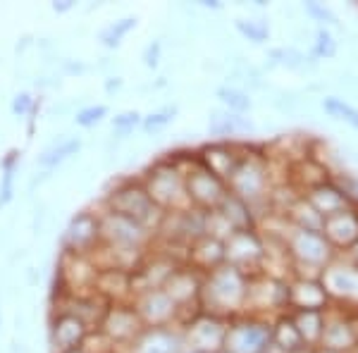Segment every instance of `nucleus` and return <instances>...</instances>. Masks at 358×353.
Listing matches in <instances>:
<instances>
[{
	"mask_svg": "<svg viewBox=\"0 0 358 353\" xmlns=\"http://www.w3.org/2000/svg\"><path fill=\"white\" fill-rule=\"evenodd\" d=\"M248 282H251V275L234 268V265L224 263L220 268L210 270L208 275H203V282H201V310L224 317V320L244 315Z\"/></svg>",
	"mask_w": 358,
	"mask_h": 353,
	"instance_id": "nucleus-1",
	"label": "nucleus"
},
{
	"mask_svg": "<svg viewBox=\"0 0 358 353\" xmlns=\"http://www.w3.org/2000/svg\"><path fill=\"white\" fill-rule=\"evenodd\" d=\"M103 208L134 219V222H138L143 229L151 231V234H158L165 217V212L146 194L141 179H122V182H117L113 191H108Z\"/></svg>",
	"mask_w": 358,
	"mask_h": 353,
	"instance_id": "nucleus-2",
	"label": "nucleus"
},
{
	"mask_svg": "<svg viewBox=\"0 0 358 353\" xmlns=\"http://www.w3.org/2000/svg\"><path fill=\"white\" fill-rule=\"evenodd\" d=\"M138 179H141L146 194L151 196V201L163 212L192 208L187 199V187H184V167L177 158H167L151 165V170Z\"/></svg>",
	"mask_w": 358,
	"mask_h": 353,
	"instance_id": "nucleus-3",
	"label": "nucleus"
},
{
	"mask_svg": "<svg viewBox=\"0 0 358 353\" xmlns=\"http://www.w3.org/2000/svg\"><path fill=\"white\" fill-rule=\"evenodd\" d=\"M229 194L239 196L244 203L253 208L258 217V206L273 199V177H270V165L265 155L248 153L244 148V158L236 165L234 175L227 179Z\"/></svg>",
	"mask_w": 358,
	"mask_h": 353,
	"instance_id": "nucleus-4",
	"label": "nucleus"
},
{
	"mask_svg": "<svg viewBox=\"0 0 358 353\" xmlns=\"http://www.w3.org/2000/svg\"><path fill=\"white\" fill-rule=\"evenodd\" d=\"M287 258L292 268L313 270V275L320 277V272L337 258V251L330 246V241L322 236V231H308L292 227L287 222V234L282 236Z\"/></svg>",
	"mask_w": 358,
	"mask_h": 353,
	"instance_id": "nucleus-5",
	"label": "nucleus"
},
{
	"mask_svg": "<svg viewBox=\"0 0 358 353\" xmlns=\"http://www.w3.org/2000/svg\"><path fill=\"white\" fill-rule=\"evenodd\" d=\"M273 312H277V317L289 312V280L256 272V275H251V282H248L244 315H258L273 320L270 317Z\"/></svg>",
	"mask_w": 358,
	"mask_h": 353,
	"instance_id": "nucleus-6",
	"label": "nucleus"
},
{
	"mask_svg": "<svg viewBox=\"0 0 358 353\" xmlns=\"http://www.w3.org/2000/svg\"><path fill=\"white\" fill-rule=\"evenodd\" d=\"M273 346V320L258 315L232 317L224 334V351L229 353H268Z\"/></svg>",
	"mask_w": 358,
	"mask_h": 353,
	"instance_id": "nucleus-7",
	"label": "nucleus"
},
{
	"mask_svg": "<svg viewBox=\"0 0 358 353\" xmlns=\"http://www.w3.org/2000/svg\"><path fill=\"white\" fill-rule=\"evenodd\" d=\"M184 187H187V199L189 206L196 210H217L220 203L224 201V196L229 194L227 182H222L217 175H213L210 170H206L199 163L196 153L192 155L189 165H184Z\"/></svg>",
	"mask_w": 358,
	"mask_h": 353,
	"instance_id": "nucleus-8",
	"label": "nucleus"
},
{
	"mask_svg": "<svg viewBox=\"0 0 358 353\" xmlns=\"http://www.w3.org/2000/svg\"><path fill=\"white\" fill-rule=\"evenodd\" d=\"M98 217H101V244L122 246V248H143V251H148L155 241V234L143 229L134 219L120 215V212L103 208L98 212Z\"/></svg>",
	"mask_w": 358,
	"mask_h": 353,
	"instance_id": "nucleus-9",
	"label": "nucleus"
},
{
	"mask_svg": "<svg viewBox=\"0 0 358 353\" xmlns=\"http://www.w3.org/2000/svg\"><path fill=\"white\" fill-rule=\"evenodd\" d=\"M229 320L210 312H196L189 322H184L182 327V337L184 346L199 351V353H217L224 349V334H227Z\"/></svg>",
	"mask_w": 358,
	"mask_h": 353,
	"instance_id": "nucleus-10",
	"label": "nucleus"
},
{
	"mask_svg": "<svg viewBox=\"0 0 358 353\" xmlns=\"http://www.w3.org/2000/svg\"><path fill=\"white\" fill-rule=\"evenodd\" d=\"M98 246H101V217H98V212H77L69 219L65 236H62V251L67 256L91 258Z\"/></svg>",
	"mask_w": 358,
	"mask_h": 353,
	"instance_id": "nucleus-11",
	"label": "nucleus"
},
{
	"mask_svg": "<svg viewBox=\"0 0 358 353\" xmlns=\"http://www.w3.org/2000/svg\"><path fill=\"white\" fill-rule=\"evenodd\" d=\"M265 260V239L258 234V229L248 231H232L227 241H224V263L234 265V268L256 275L263 268Z\"/></svg>",
	"mask_w": 358,
	"mask_h": 353,
	"instance_id": "nucleus-12",
	"label": "nucleus"
},
{
	"mask_svg": "<svg viewBox=\"0 0 358 353\" xmlns=\"http://www.w3.org/2000/svg\"><path fill=\"white\" fill-rule=\"evenodd\" d=\"M138 320L143 327H179V305L165 289L141 291L131 298Z\"/></svg>",
	"mask_w": 358,
	"mask_h": 353,
	"instance_id": "nucleus-13",
	"label": "nucleus"
},
{
	"mask_svg": "<svg viewBox=\"0 0 358 353\" xmlns=\"http://www.w3.org/2000/svg\"><path fill=\"white\" fill-rule=\"evenodd\" d=\"M98 329L106 334L115 349L122 353L146 327L141 325V320H138L131 303H110V308H108Z\"/></svg>",
	"mask_w": 358,
	"mask_h": 353,
	"instance_id": "nucleus-14",
	"label": "nucleus"
},
{
	"mask_svg": "<svg viewBox=\"0 0 358 353\" xmlns=\"http://www.w3.org/2000/svg\"><path fill=\"white\" fill-rule=\"evenodd\" d=\"M320 346L337 353H354L358 346V320L351 312L330 308L325 312V329H322Z\"/></svg>",
	"mask_w": 358,
	"mask_h": 353,
	"instance_id": "nucleus-15",
	"label": "nucleus"
},
{
	"mask_svg": "<svg viewBox=\"0 0 358 353\" xmlns=\"http://www.w3.org/2000/svg\"><path fill=\"white\" fill-rule=\"evenodd\" d=\"M196 158H199V163L203 165L206 170H210L213 175H217L222 182H227V179L234 175L241 158H244V146L236 141H213L196 150Z\"/></svg>",
	"mask_w": 358,
	"mask_h": 353,
	"instance_id": "nucleus-16",
	"label": "nucleus"
},
{
	"mask_svg": "<svg viewBox=\"0 0 358 353\" xmlns=\"http://www.w3.org/2000/svg\"><path fill=\"white\" fill-rule=\"evenodd\" d=\"M332 301L322 287L320 277L296 275L289 280V312L296 310H330Z\"/></svg>",
	"mask_w": 358,
	"mask_h": 353,
	"instance_id": "nucleus-17",
	"label": "nucleus"
},
{
	"mask_svg": "<svg viewBox=\"0 0 358 353\" xmlns=\"http://www.w3.org/2000/svg\"><path fill=\"white\" fill-rule=\"evenodd\" d=\"M91 329L84 325L82 320H77L74 315L67 312H53L48 327V344L50 353H69L82 349L84 339L89 337Z\"/></svg>",
	"mask_w": 358,
	"mask_h": 353,
	"instance_id": "nucleus-18",
	"label": "nucleus"
},
{
	"mask_svg": "<svg viewBox=\"0 0 358 353\" xmlns=\"http://www.w3.org/2000/svg\"><path fill=\"white\" fill-rule=\"evenodd\" d=\"M201 282H203V275L196 272L194 268H189V265H179V268L172 272V277L167 280V284L163 289L179 305V315L187 308H194V310L201 308L199 305Z\"/></svg>",
	"mask_w": 358,
	"mask_h": 353,
	"instance_id": "nucleus-19",
	"label": "nucleus"
},
{
	"mask_svg": "<svg viewBox=\"0 0 358 353\" xmlns=\"http://www.w3.org/2000/svg\"><path fill=\"white\" fill-rule=\"evenodd\" d=\"M184 337L179 327H146L122 353H179Z\"/></svg>",
	"mask_w": 358,
	"mask_h": 353,
	"instance_id": "nucleus-20",
	"label": "nucleus"
},
{
	"mask_svg": "<svg viewBox=\"0 0 358 353\" xmlns=\"http://www.w3.org/2000/svg\"><path fill=\"white\" fill-rule=\"evenodd\" d=\"M322 236L330 241V246L337 251V256L349 251L358 241V208H346L342 212L325 217Z\"/></svg>",
	"mask_w": 358,
	"mask_h": 353,
	"instance_id": "nucleus-21",
	"label": "nucleus"
},
{
	"mask_svg": "<svg viewBox=\"0 0 358 353\" xmlns=\"http://www.w3.org/2000/svg\"><path fill=\"white\" fill-rule=\"evenodd\" d=\"M301 196L315 208L317 212H320L322 217H330L334 212L346 210V208H358L354 203V199H351V196L339 187V182H334V179H325V182L315 184V187H310L308 191H303Z\"/></svg>",
	"mask_w": 358,
	"mask_h": 353,
	"instance_id": "nucleus-22",
	"label": "nucleus"
},
{
	"mask_svg": "<svg viewBox=\"0 0 358 353\" xmlns=\"http://www.w3.org/2000/svg\"><path fill=\"white\" fill-rule=\"evenodd\" d=\"M187 265L201 275H208L210 270L224 265V241H217L213 236H201L187 251Z\"/></svg>",
	"mask_w": 358,
	"mask_h": 353,
	"instance_id": "nucleus-23",
	"label": "nucleus"
},
{
	"mask_svg": "<svg viewBox=\"0 0 358 353\" xmlns=\"http://www.w3.org/2000/svg\"><path fill=\"white\" fill-rule=\"evenodd\" d=\"M246 131H253V122L246 115H234L222 108L208 115V134L215 136L217 141H232L234 136H241Z\"/></svg>",
	"mask_w": 358,
	"mask_h": 353,
	"instance_id": "nucleus-24",
	"label": "nucleus"
},
{
	"mask_svg": "<svg viewBox=\"0 0 358 353\" xmlns=\"http://www.w3.org/2000/svg\"><path fill=\"white\" fill-rule=\"evenodd\" d=\"M217 212L227 219V224L234 231H248V229L258 227V217H256V212H253V208L244 203V201L234 194L224 196V201L220 203V208H217Z\"/></svg>",
	"mask_w": 358,
	"mask_h": 353,
	"instance_id": "nucleus-25",
	"label": "nucleus"
},
{
	"mask_svg": "<svg viewBox=\"0 0 358 353\" xmlns=\"http://www.w3.org/2000/svg\"><path fill=\"white\" fill-rule=\"evenodd\" d=\"M303 339L299 334L296 325H294L292 312L275 317L273 320V346L270 349L277 353H296L299 349H303Z\"/></svg>",
	"mask_w": 358,
	"mask_h": 353,
	"instance_id": "nucleus-26",
	"label": "nucleus"
},
{
	"mask_svg": "<svg viewBox=\"0 0 358 353\" xmlns=\"http://www.w3.org/2000/svg\"><path fill=\"white\" fill-rule=\"evenodd\" d=\"M79 150H82V138L77 136H67V138H60V141L50 143L48 148L43 150L41 155L36 158V165L41 167L43 172H53L57 170L62 163H67L72 155H77Z\"/></svg>",
	"mask_w": 358,
	"mask_h": 353,
	"instance_id": "nucleus-27",
	"label": "nucleus"
},
{
	"mask_svg": "<svg viewBox=\"0 0 358 353\" xmlns=\"http://www.w3.org/2000/svg\"><path fill=\"white\" fill-rule=\"evenodd\" d=\"M287 222L292 227L299 229H308V231H322V224H325V217L315 210L303 196H296L289 206H287Z\"/></svg>",
	"mask_w": 358,
	"mask_h": 353,
	"instance_id": "nucleus-28",
	"label": "nucleus"
},
{
	"mask_svg": "<svg viewBox=\"0 0 358 353\" xmlns=\"http://www.w3.org/2000/svg\"><path fill=\"white\" fill-rule=\"evenodd\" d=\"M325 312H320V310H296V312H292L294 325H296L299 334H301L306 346H313V349L320 346L322 329H325Z\"/></svg>",
	"mask_w": 358,
	"mask_h": 353,
	"instance_id": "nucleus-29",
	"label": "nucleus"
},
{
	"mask_svg": "<svg viewBox=\"0 0 358 353\" xmlns=\"http://www.w3.org/2000/svg\"><path fill=\"white\" fill-rule=\"evenodd\" d=\"M20 150L13 148L0 163V206H8L15 199V179L20 170Z\"/></svg>",
	"mask_w": 358,
	"mask_h": 353,
	"instance_id": "nucleus-30",
	"label": "nucleus"
},
{
	"mask_svg": "<svg viewBox=\"0 0 358 353\" xmlns=\"http://www.w3.org/2000/svg\"><path fill=\"white\" fill-rule=\"evenodd\" d=\"M136 24H138L136 17H122V20H115V22H110V24H106L101 29L98 41H101V45H106V48H120L124 38L136 29Z\"/></svg>",
	"mask_w": 358,
	"mask_h": 353,
	"instance_id": "nucleus-31",
	"label": "nucleus"
},
{
	"mask_svg": "<svg viewBox=\"0 0 358 353\" xmlns=\"http://www.w3.org/2000/svg\"><path fill=\"white\" fill-rule=\"evenodd\" d=\"M320 106H322V110H325V113L330 115L332 120L349 124L351 129L358 131V108L351 106L346 98H342V96H325L320 101Z\"/></svg>",
	"mask_w": 358,
	"mask_h": 353,
	"instance_id": "nucleus-32",
	"label": "nucleus"
},
{
	"mask_svg": "<svg viewBox=\"0 0 358 353\" xmlns=\"http://www.w3.org/2000/svg\"><path fill=\"white\" fill-rule=\"evenodd\" d=\"M215 98L220 101L222 110L234 113V115H246L253 106L251 96H248L244 89H239V86H229V84L220 86V89L215 91Z\"/></svg>",
	"mask_w": 358,
	"mask_h": 353,
	"instance_id": "nucleus-33",
	"label": "nucleus"
},
{
	"mask_svg": "<svg viewBox=\"0 0 358 353\" xmlns=\"http://www.w3.org/2000/svg\"><path fill=\"white\" fill-rule=\"evenodd\" d=\"M234 29L246 41L256 45H261L270 38V24L268 20H261V17H239V20H234Z\"/></svg>",
	"mask_w": 358,
	"mask_h": 353,
	"instance_id": "nucleus-34",
	"label": "nucleus"
},
{
	"mask_svg": "<svg viewBox=\"0 0 358 353\" xmlns=\"http://www.w3.org/2000/svg\"><path fill=\"white\" fill-rule=\"evenodd\" d=\"M141 122H143V115L138 110H124V113L113 117V134L117 138H127L129 134H134V129H138Z\"/></svg>",
	"mask_w": 358,
	"mask_h": 353,
	"instance_id": "nucleus-35",
	"label": "nucleus"
},
{
	"mask_svg": "<svg viewBox=\"0 0 358 353\" xmlns=\"http://www.w3.org/2000/svg\"><path fill=\"white\" fill-rule=\"evenodd\" d=\"M313 55L320 60H332L337 55V41H334L332 31L325 27H317L315 38H313Z\"/></svg>",
	"mask_w": 358,
	"mask_h": 353,
	"instance_id": "nucleus-36",
	"label": "nucleus"
},
{
	"mask_svg": "<svg viewBox=\"0 0 358 353\" xmlns=\"http://www.w3.org/2000/svg\"><path fill=\"white\" fill-rule=\"evenodd\" d=\"M36 108H38L36 98L29 94V91H22V94H17L13 98V103H10V110H13L15 117H20V120L29 117V120H31V124H29V131H34V115H36Z\"/></svg>",
	"mask_w": 358,
	"mask_h": 353,
	"instance_id": "nucleus-37",
	"label": "nucleus"
},
{
	"mask_svg": "<svg viewBox=\"0 0 358 353\" xmlns=\"http://www.w3.org/2000/svg\"><path fill=\"white\" fill-rule=\"evenodd\" d=\"M106 117H108V106L98 103V106H86L82 110H77V115H74V124L82 127V129H91V127L101 124Z\"/></svg>",
	"mask_w": 358,
	"mask_h": 353,
	"instance_id": "nucleus-38",
	"label": "nucleus"
},
{
	"mask_svg": "<svg viewBox=\"0 0 358 353\" xmlns=\"http://www.w3.org/2000/svg\"><path fill=\"white\" fill-rule=\"evenodd\" d=\"M175 115H177V108L155 110V113H151V115H146V117H143L141 129H143V131H148V134H155V131L165 129V127L170 124L172 120H175Z\"/></svg>",
	"mask_w": 358,
	"mask_h": 353,
	"instance_id": "nucleus-39",
	"label": "nucleus"
},
{
	"mask_svg": "<svg viewBox=\"0 0 358 353\" xmlns=\"http://www.w3.org/2000/svg\"><path fill=\"white\" fill-rule=\"evenodd\" d=\"M303 10H306V15H308L313 22H317L320 27H325V29L337 27V15H334L332 8H327L325 3H315V0H310V3H303Z\"/></svg>",
	"mask_w": 358,
	"mask_h": 353,
	"instance_id": "nucleus-40",
	"label": "nucleus"
},
{
	"mask_svg": "<svg viewBox=\"0 0 358 353\" xmlns=\"http://www.w3.org/2000/svg\"><path fill=\"white\" fill-rule=\"evenodd\" d=\"M160 57H163V43L158 41V38H155V41H151L146 45V48H143V65H146L148 69H155L160 65Z\"/></svg>",
	"mask_w": 358,
	"mask_h": 353,
	"instance_id": "nucleus-41",
	"label": "nucleus"
},
{
	"mask_svg": "<svg viewBox=\"0 0 358 353\" xmlns=\"http://www.w3.org/2000/svg\"><path fill=\"white\" fill-rule=\"evenodd\" d=\"M50 8H53V13H57V15H65L69 10L77 8V3H74V0H57V3L50 5Z\"/></svg>",
	"mask_w": 358,
	"mask_h": 353,
	"instance_id": "nucleus-42",
	"label": "nucleus"
},
{
	"mask_svg": "<svg viewBox=\"0 0 358 353\" xmlns=\"http://www.w3.org/2000/svg\"><path fill=\"white\" fill-rule=\"evenodd\" d=\"M342 258H344V260H349L351 265H356V268H358V241H356V244L351 246L346 253H342Z\"/></svg>",
	"mask_w": 358,
	"mask_h": 353,
	"instance_id": "nucleus-43",
	"label": "nucleus"
},
{
	"mask_svg": "<svg viewBox=\"0 0 358 353\" xmlns=\"http://www.w3.org/2000/svg\"><path fill=\"white\" fill-rule=\"evenodd\" d=\"M117 89H122V79H120V77H110V79H108V82H106V91H108V94H113V91H117Z\"/></svg>",
	"mask_w": 358,
	"mask_h": 353,
	"instance_id": "nucleus-44",
	"label": "nucleus"
},
{
	"mask_svg": "<svg viewBox=\"0 0 358 353\" xmlns=\"http://www.w3.org/2000/svg\"><path fill=\"white\" fill-rule=\"evenodd\" d=\"M13 353H29L24 344H13Z\"/></svg>",
	"mask_w": 358,
	"mask_h": 353,
	"instance_id": "nucleus-45",
	"label": "nucleus"
},
{
	"mask_svg": "<svg viewBox=\"0 0 358 353\" xmlns=\"http://www.w3.org/2000/svg\"><path fill=\"white\" fill-rule=\"evenodd\" d=\"M296 353H315V349L313 346H303V349H299Z\"/></svg>",
	"mask_w": 358,
	"mask_h": 353,
	"instance_id": "nucleus-46",
	"label": "nucleus"
},
{
	"mask_svg": "<svg viewBox=\"0 0 358 353\" xmlns=\"http://www.w3.org/2000/svg\"><path fill=\"white\" fill-rule=\"evenodd\" d=\"M315 353H337V351H330V349H325V346H317Z\"/></svg>",
	"mask_w": 358,
	"mask_h": 353,
	"instance_id": "nucleus-47",
	"label": "nucleus"
},
{
	"mask_svg": "<svg viewBox=\"0 0 358 353\" xmlns=\"http://www.w3.org/2000/svg\"><path fill=\"white\" fill-rule=\"evenodd\" d=\"M179 353H199V351H194V349H189V346H184V349L179 351Z\"/></svg>",
	"mask_w": 358,
	"mask_h": 353,
	"instance_id": "nucleus-48",
	"label": "nucleus"
},
{
	"mask_svg": "<svg viewBox=\"0 0 358 353\" xmlns=\"http://www.w3.org/2000/svg\"><path fill=\"white\" fill-rule=\"evenodd\" d=\"M217 353H229V351H224V349H222V351H217Z\"/></svg>",
	"mask_w": 358,
	"mask_h": 353,
	"instance_id": "nucleus-49",
	"label": "nucleus"
},
{
	"mask_svg": "<svg viewBox=\"0 0 358 353\" xmlns=\"http://www.w3.org/2000/svg\"><path fill=\"white\" fill-rule=\"evenodd\" d=\"M354 353H358V346H356V349H354Z\"/></svg>",
	"mask_w": 358,
	"mask_h": 353,
	"instance_id": "nucleus-50",
	"label": "nucleus"
},
{
	"mask_svg": "<svg viewBox=\"0 0 358 353\" xmlns=\"http://www.w3.org/2000/svg\"><path fill=\"white\" fill-rule=\"evenodd\" d=\"M268 353H270V351H268Z\"/></svg>",
	"mask_w": 358,
	"mask_h": 353,
	"instance_id": "nucleus-51",
	"label": "nucleus"
}]
</instances>
